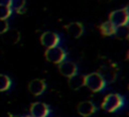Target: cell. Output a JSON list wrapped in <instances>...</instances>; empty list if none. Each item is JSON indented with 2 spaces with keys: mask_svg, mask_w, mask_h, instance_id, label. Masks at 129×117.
Listing matches in <instances>:
<instances>
[{
  "mask_svg": "<svg viewBox=\"0 0 129 117\" xmlns=\"http://www.w3.org/2000/svg\"><path fill=\"white\" fill-rule=\"evenodd\" d=\"M127 40H128V41H129V37H128V38H127Z\"/></svg>",
  "mask_w": 129,
  "mask_h": 117,
  "instance_id": "cell-25",
  "label": "cell"
},
{
  "mask_svg": "<svg viewBox=\"0 0 129 117\" xmlns=\"http://www.w3.org/2000/svg\"><path fill=\"white\" fill-rule=\"evenodd\" d=\"M2 35L3 40L7 43H17L20 39V32L16 29H8Z\"/></svg>",
  "mask_w": 129,
  "mask_h": 117,
  "instance_id": "cell-12",
  "label": "cell"
},
{
  "mask_svg": "<svg viewBox=\"0 0 129 117\" xmlns=\"http://www.w3.org/2000/svg\"><path fill=\"white\" fill-rule=\"evenodd\" d=\"M9 29V24L7 20L5 19H0V34H3Z\"/></svg>",
  "mask_w": 129,
  "mask_h": 117,
  "instance_id": "cell-19",
  "label": "cell"
},
{
  "mask_svg": "<svg viewBox=\"0 0 129 117\" xmlns=\"http://www.w3.org/2000/svg\"><path fill=\"white\" fill-rule=\"evenodd\" d=\"M25 0H10L9 7L15 10L17 13H24L25 12Z\"/></svg>",
  "mask_w": 129,
  "mask_h": 117,
  "instance_id": "cell-15",
  "label": "cell"
},
{
  "mask_svg": "<svg viewBox=\"0 0 129 117\" xmlns=\"http://www.w3.org/2000/svg\"><path fill=\"white\" fill-rule=\"evenodd\" d=\"M45 82L41 79H34L28 84V90L29 92L34 96H39L45 91Z\"/></svg>",
  "mask_w": 129,
  "mask_h": 117,
  "instance_id": "cell-10",
  "label": "cell"
},
{
  "mask_svg": "<svg viewBox=\"0 0 129 117\" xmlns=\"http://www.w3.org/2000/svg\"><path fill=\"white\" fill-rule=\"evenodd\" d=\"M105 81L97 72L85 76V86L94 93L102 91L105 88Z\"/></svg>",
  "mask_w": 129,
  "mask_h": 117,
  "instance_id": "cell-2",
  "label": "cell"
},
{
  "mask_svg": "<svg viewBox=\"0 0 129 117\" xmlns=\"http://www.w3.org/2000/svg\"><path fill=\"white\" fill-rule=\"evenodd\" d=\"M109 21L116 27L127 25L129 23V13L125 8L114 10L109 14Z\"/></svg>",
  "mask_w": 129,
  "mask_h": 117,
  "instance_id": "cell-3",
  "label": "cell"
},
{
  "mask_svg": "<svg viewBox=\"0 0 129 117\" xmlns=\"http://www.w3.org/2000/svg\"><path fill=\"white\" fill-rule=\"evenodd\" d=\"M128 91H129V85H128Z\"/></svg>",
  "mask_w": 129,
  "mask_h": 117,
  "instance_id": "cell-26",
  "label": "cell"
},
{
  "mask_svg": "<svg viewBox=\"0 0 129 117\" xmlns=\"http://www.w3.org/2000/svg\"><path fill=\"white\" fill-rule=\"evenodd\" d=\"M85 86V76L75 75L69 78V87L72 90H79Z\"/></svg>",
  "mask_w": 129,
  "mask_h": 117,
  "instance_id": "cell-13",
  "label": "cell"
},
{
  "mask_svg": "<svg viewBox=\"0 0 129 117\" xmlns=\"http://www.w3.org/2000/svg\"><path fill=\"white\" fill-rule=\"evenodd\" d=\"M125 9H126V11L129 13V3H128V4H127V6L125 7Z\"/></svg>",
  "mask_w": 129,
  "mask_h": 117,
  "instance_id": "cell-22",
  "label": "cell"
},
{
  "mask_svg": "<svg viewBox=\"0 0 129 117\" xmlns=\"http://www.w3.org/2000/svg\"><path fill=\"white\" fill-rule=\"evenodd\" d=\"M49 112L48 105L42 102H34L30 105V115L32 117H47Z\"/></svg>",
  "mask_w": 129,
  "mask_h": 117,
  "instance_id": "cell-6",
  "label": "cell"
},
{
  "mask_svg": "<svg viewBox=\"0 0 129 117\" xmlns=\"http://www.w3.org/2000/svg\"><path fill=\"white\" fill-rule=\"evenodd\" d=\"M9 4H10V0H0V5L9 6Z\"/></svg>",
  "mask_w": 129,
  "mask_h": 117,
  "instance_id": "cell-20",
  "label": "cell"
},
{
  "mask_svg": "<svg viewBox=\"0 0 129 117\" xmlns=\"http://www.w3.org/2000/svg\"><path fill=\"white\" fill-rule=\"evenodd\" d=\"M11 86V81L9 77L0 74V92L7 91Z\"/></svg>",
  "mask_w": 129,
  "mask_h": 117,
  "instance_id": "cell-17",
  "label": "cell"
},
{
  "mask_svg": "<svg viewBox=\"0 0 129 117\" xmlns=\"http://www.w3.org/2000/svg\"><path fill=\"white\" fill-rule=\"evenodd\" d=\"M11 13H12V9L9 6L0 5V19L7 20V18L11 15Z\"/></svg>",
  "mask_w": 129,
  "mask_h": 117,
  "instance_id": "cell-18",
  "label": "cell"
},
{
  "mask_svg": "<svg viewBox=\"0 0 129 117\" xmlns=\"http://www.w3.org/2000/svg\"><path fill=\"white\" fill-rule=\"evenodd\" d=\"M44 56L48 62L58 65L64 61L67 53L62 48H60L56 45V46H53L50 48H46V50L44 52Z\"/></svg>",
  "mask_w": 129,
  "mask_h": 117,
  "instance_id": "cell-4",
  "label": "cell"
},
{
  "mask_svg": "<svg viewBox=\"0 0 129 117\" xmlns=\"http://www.w3.org/2000/svg\"><path fill=\"white\" fill-rule=\"evenodd\" d=\"M105 81V83H113L116 78H117V71L115 67H110V66H102L99 68L97 72Z\"/></svg>",
  "mask_w": 129,
  "mask_h": 117,
  "instance_id": "cell-5",
  "label": "cell"
},
{
  "mask_svg": "<svg viewBox=\"0 0 129 117\" xmlns=\"http://www.w3.org/2000/svg\"><path fill=\"white\" fill-rule=\"evenodd\" d=\"M58 71L62 76L67 77V78H71L77 74L78 69H77L76 64H74L72 62L63 61L60 64H58Z\"/></svg>",
  "mask_w": 129,
  "mask_h": 117,
  "instance_id": "cell-8",
  "label": "cell"
},
{
  "mask_svg": "<svg viewBox=\"0 0 129 117\" xmlns=\"http://www.w3.org/2000/svg\"><path fill=\"white\" fill-rule=\"evenodd\" d=\"M96 110H97L96 106L91 101H83V102L79 103V105L77 107L78 113L81 116H83V117H89V116H91L92 114H94L96 112Z\"/></svg>",
  "mask_w": 129,
  "mask_h": 117,
  "instance_id": "cell-9",
  "label": "cell"
},
{
  "mask_svg": "<svg viewBox=\"0 0 129 117\" xmlns=\"http://www.w3.org/2000/svg\"><path fill=\"white\" fill-rule=\"evenodd\" d=\"M23 117H32V116H31V115H30V116H28V115H27V116H23Z\"/></svg>",
  "mask_w": 129,
  "mask_h": 117,
  "instance_id": "cell-24",
  "label": "cell"
},
{
  "mask_svg": "<svg viewBox=\"0 0 129 117\" xmlns=\"http://www.w3.org/2000/svg\"><path fill=\"white\" fill-rule=\"evenodd\" d=\"M64 29L71 36H73L75 38L80 37L84 32V26L81 22H71V23L64 25Z\"/></svg>",
  "mask_w": 129,
  "mask_h": 117,
  "instance_id": "cell-11",
  "label": "cell"
},
{
  "mask_svg": "<svg viewBox=\"0 0 129 117\" xmlns=\"http://www.w3.org/2000/svg\"><path fill=\"white\" fill-rule=\"evenodd\" d=\"M115 35L119 39H127L129 37V26L128 25H123L116 27Z\"/></svg>",
  "mask_w": 129,
  "mask_h": 117,
  "instance_id": "cell-16",
  "label": "cell"
},
{
  "mask_svg": "<svg viewBox=\"0 0 129 117\" xmlns=\"http://www.w3.org/2000/svg\"><path fill=\"white\" fill-rule=\"evenodd\" d=\"M124 104V99L119 94H109L107 95L103 102L101 107L107 111V112H115L118 109H120Z\"/></svg>",
  "mask_w": 129,
  "mask_h": 117,
  "instance_id": "cell-1",
  "label": "cell"
},
{
  "mask_svg": "<svg viewBox=\"0 0 129 117\" xmlns=\"http://www.w3.org/2000/svg\"><path fill=\"white\" fill-rule=\"evenodd\" d=\"M126 58L129 61V50H128V52H127V55H126Z\"/></svg>",
  "mask_w": 129,
  "mask_h": 117,
  "instance_id": "cell-23",
  "label": "cell"
},
{
  "mask_svg": "<svg viewBox=\"0 0 129 117\" xmlns=\"http://www.w3.org/2000/svg\"><path fill=\"white\" fill-rule=\"evenodd\" d=\"M98 1H100V2H102V3H107V2H110L111 0H98Z\"/></svg>",
  "mask_w": 129,
  "mask_h": 117,
  "instance_id": "cell-21",
  "label": "cell"
},
{
  "mask_svg": "<svg viewBox=\"0 0 129 117\" xmlns=\"http://www.w3.org/2000/svg\"><path fill=\"white\" fill-rule=\"evenodd\" d=\"M40 42L46 48L56 46L59 42V36L52 31H45L40 36Z\"/></svg>",
  "mask_w": 129,
  "mask_h": 117,
  "instance_id": "cell-7",
  "label": "cell"
},
{
  "mask_svg": "<svg viewBox=\"0 0 129 117\" xmlns=\"http://www.w3.org/2000/svg\"><path fill=\"white\" fill-rule=\"evenodd\" d=\"M99 29H100L101 33H102L104 36H110V35L115 34L116 26L113 25V24L108 20V21L103 22V23L99 26Z\"/></svg>",
  "mask_w": 129,
  "mask_h": 117,
  "instance_id": "cell-14",
  "label": "cell"
}]
</instances>
